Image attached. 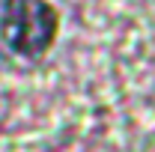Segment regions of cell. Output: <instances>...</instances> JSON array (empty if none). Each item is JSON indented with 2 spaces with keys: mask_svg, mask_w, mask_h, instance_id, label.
Wrapping results in <instances>:
<instances>
[{
  "mask_svg": "<svg viewBox=\"0 0 155 152\" xmlns=\"http://www.w3.org/2000/svg\"><path fill=\"white\" fill-rule=\"evenodd\" d=\"M57 36V12L45 0H0V54L39 60Z\"/></svg>",
  "mask_w": 155,
  "mask_h": 152,
  "instance_id": "obj_1",
  "label": "cell"
}]
</instances>
